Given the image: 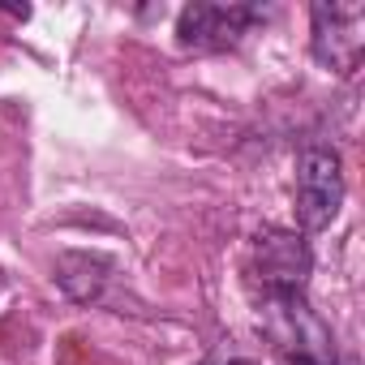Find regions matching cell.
<instances>
[{
    "label": "cell",
    "mask_w": 365,
    "mask_h": 365,
    "mask_svg": "<svg viewBox=\"0 0 365 365\" xmlns=\"http://www.w3.org/2000/svg\"><path fill=\"white\" fill-rule=\"evenodd\" d=\"M267 335L284 365H335L331 327L305 305V297H267Z\"/></svg>",
    "instance_id": "1"
},
{
    "label": "cell",
    "mask_w": 365,
    "mask_h": 365,
    "mask_svg": "<svg viewBox=\"0 0 365 365\" xmlns=\"http://www.w3.org/2000/svg\"><path fill=\"white\" fill-rule=\"evenodd\" d=\"M344 207V163L327 146L297 155V224L301 232H322Z\"/></svg>",
    "instance_id": "2"
},
{
    "label": "cell",
    "mask_w": 365,
    "mask_h": 365,
    "mask_svg": "<svg viewBox=\"0 0 365 365\" xmlns=\"http://www.w3.org/2000/svg\"><path fill=\"white\" fill-rule=\"evenodd\" d=\"M309 245L301 232H284V228H267L254 241V275L262 279L267 297H297L305 292L309 279Z\"/></svg>",
    "instance_id": "3"
},
{
    "label": "cell",
    "mask_w": 365,
    "mask_h": 365,
    "mask_svg": "<svg viewBox=\"0 0 365 365\" xmlns=\"http://www.w3.org/2000/svg\"><path fill=\"white\" fill-rule=\"evenodd\" d=\"M314 14V61L335 69V73H352L361 65V52H365V5H318L309 9Z\"/></svg>",
    "instance_id": "4"
},
{
    "label": "cell",
    "mask_w": 365,
    "mask_h": 365,
    "mask_svg": "<svg viewBox=\"0 0 365 365\" xmlns=\"http://www.w3.org/2000/svg\"><path fill=\"white\" fill-rule=\"evenodd\" d=\"M254 22H258V9H245V5H185L176 18V43L194 52H220V48H232Z\"/></svg>",
    "instance_id": "5"
},
{
    "label": "cell",
    "mask_w": 365,
    "mask_h": 365,
    "mask_svg": "<svg viewBox=\"0 0 365 365\" xmlns=\"http://www.w3.org/2000/svg\"><path fill=\"white\" fill-rule=\"evenodd\" d=\"M108 279H112V258H103V254L65 250V254L56 258V284H61V292H65L69 301H78V305L99 301L103 288H108Z\"/></svg>",
    "instance_id": "6"
},
{
    "label": "cell",
    "mask_w": 365,
    "mask_h": 365,
    "mask_svg": "<svg viewBox=\"0 0 365 365\" xmlns=\"http://www.w3.org/2000/svg\"><path fill=\"white\" fill-rule=\"evenodd\" d=\"M228 365H258V361H250V356H241V361H228Z\"/></svg>",
    "instance_id": "7"
}]
</instances>
